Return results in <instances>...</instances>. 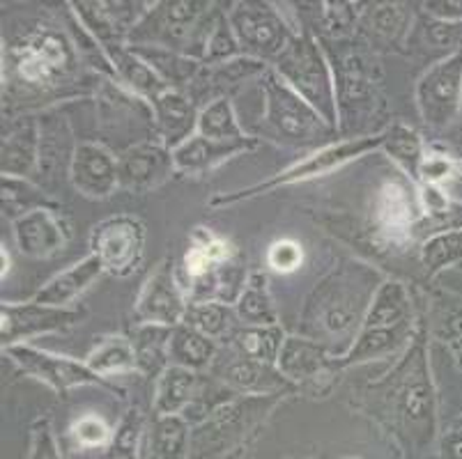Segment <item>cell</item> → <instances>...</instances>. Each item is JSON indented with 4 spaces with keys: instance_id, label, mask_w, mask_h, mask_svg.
<instances>
[{
    "instance_id": "obj_1",
    "label": "cell",
    "mask_w": 462,
    "mask_h": 459,
    "mask_svg": "<svg viewBox=\"0 0 462 459\" xmlns=\"http://www.w3.org/2000/svg\"><path fill=\"white\" fill-rule=\"evenodd\" d=\"M371 411L396 432L407 448L421 450L435 439L437 393L426 344L414 340L380 381L366 389Z\"/></svg>"
},
{
    "instance_id": "obj_2",
    "label": "cell",
    "mask_w": 462,
    "mask_h": 459,
    "mask_svg": "<svg viewBox=\"0 0 462 459\" xmlns=\"http://www.w3.org/2000/svg\"><path fill=\"white\" fill-rule=\"evenodd\" d=\"M375 273L366 264L350 262L327 276L310 292L304 308V322H315L322 331L334 335L352 334L361 328L371 301L380 285H373Z\"/></svg>"
},
{
    "instance_id": "obj_3",
    "label": "cell",
    "mask_w": 462,
    "mask_h": 459,
    "mask_svg": "<svg viewBox=\"0 0 462 459\" xmlns=\"http://www.w3.org/2000/svg\"><path fill=\"white\" fill-rule=\"evenodd\" d=\"M264 126L276 142L290 147H320L331 145L336 126H331L310 104H306L288 83L267 69L263 74Z\"/></svg>"
},
{
    "instance_id": "obj_4",
    "label": "cell",
    "mask_w": 462,
    "mask_h": 459,
    "mask_svg": "<svg viewBox=\"0 0 462 459\" xmlns=\"http://www.w3.org/2000/svg\"><path fill=\"white\" fill-rule=\"evenodd\" d=\"M274 71L331 126L338 124V96L329 58L309 32L290 40L274 60Z\"/></svg>"
},
{
    "instance_id": "obj_5",
    "label": "cell",
    "mask_w": 462,
    "mask_h": 459,
    "mask_svg": "<svg viewBox=\"0 0 462 459\" xmlns=\"http://www.w3.org/2000/svg\"><path fill=\"white\" fill-rule=\"evenodd\" d=\"M77 56L69 40L53 28H32L7 49V69L14 81L32 90H51L74 71Z\"/></svg>"
},
{
    "instance_id": "obj_6",
    "label": "cell",
    "mask_w": 462,
    "mask_h": 459,
    "mask_svg": "<svg viewBox=\"0 0 462 459\" xmlns=\"http://www.w3.org/2000/svg\"><path fill=\"white\" fill-rule=\"evenodd\" d=\"M283 395H237L191 432L189 459H212L242 444Z\"/></svg>"
},
{
    "instance_id": "obj_7",
    "label": "cell",
    "mask_w": 462,
    "mask_h": 459,
    "mask_svg": "<svg viewBox=\"0 0 462 459\" xmlns=\"http://www.w3.org/2000/svg\"><path fill=\"white\" fill-rule=\"evenodd\" d=\"M373 150H382V133H375V136L347 138V141L331 142V145L310 151L309 157L300 159L297 163H292L290 168H285V170L276 172V175L270 177L267 182L254 184V187L242 188V191L217 196L212 202H209V205H212V207H226V205H235V202L249 200V197L270 193L279 187H290V184L309 182V179H315V177H325V175H329V172L343 168L346 163L364 157V154H368V151H373Z\"/></svg>"
},
{
    "instance_id": "obj_8",
    "label": "cell",
    "mask_w": 462,
    "mask_h": 459,
    "mask_svg": "<svg viewBox=\"0 0 462 459\" xmlns=\"http://www.w3.org/2000/svg\"><path fill=\"white\" fill-rule=\"evenodd\" d=\"M214 3L205 0H163L154 3L132 28L127 46L132 49H166L187 56L193 32ZM189 58V56H187Z\"/></svg>"
},
{
    "instance_id": "obj_9",
    "label": "cell",
    "mask_w": 462,
    "mask_h": 459,
    "mask_svg": "<svg viewBox=\"0 0 462 459\" xmlns=\"http://www.w3.org/2000/svg\"><path fill=\"white\" fill-rule=\"evenodd\" d=\"M228 23L242 56L260 62L276 60L297 35L272 3H235L228 10Z\"/></svg>"
},
{
    "instance_id": "obj_10",
    "label": "cell",
    "mask_w": 462,
    "mask_h": 459,
    "mask_svg": "<svg viewBox=\"0 0 462 459\" xmlns=\"http://www.w3.org/2000/svg\"><path fill=\"white\" fill-rule=\"evenodd\" d=\"M417 108L430 129H448L462 111V53L432 62L417 83Z\"/></svg>"
},
{
    "instance_id": "obj_11",
    "label": "cell",
    "mask_w": 462,
    "mask_h": 459,
    "mask_svg": "<svg viewBox=\"0 0 462 459\" xmlns=\"http://www.w3.org/2000/svg\"><path fill=\"white\" fill-rule=\"evenodd\" d=\"M90 248L104 264V271L116 278L132 276L145 255V225L127 214L104 218L92 227Z\"/></svg>"
},
{
    "instance_id": "obj_12",
    "label": "cell",
    "mask_w": 462,
    "mask_h": 459,
    "mask_svg": "<svg viewBox=\"0 0 462 459\" xmlns=\"http://www.w3.org/2000/svg\"><path fill=\"white\" fill-rule=\"evenodd\" d=\"M5 353L23 372L31 374L32 379H37V381H42V384H46L60 395L71 389H79V386H102L111 393H123L108 379L92 372L88 363L69 359V356H58V353L31 347L26 343L12 344V347L5 349Z\"/></svg>"
},
{
    "instance_id": "obj_13",
    "label": "cell",
    "mask_w": 462,
    "mask_h": 459,
    "mask_svg": "<svg viewBox=\"0 0 462 459\" xmlns=\"http://www.w3.org/2000/svg\"><path fill=\"white\" fill-rule=\"evenodd\" d=\"M86 317L83 308H56L37 301L3 303L0 306V340L3 349L12 344H23V340L37 338L42 334L67 331Z\"/></svg>"
},
{
    "instance_id": "obj_14",
    "label": "cell",
    "mask_w": 462,
    "mask_h": 459,
    "mask_svg": "<svg viewBox=\"0 0 462 459\" xmlns=\"http://www.w3.org/2000/svg\"><path fill=\"white\" fill-rule=\"evenodd\" d=\"M189 301L175 276L173 260L168 258L145 280L136 298L138 324H159V326H180L187 315Z\"/></svg>"
},
{
    "instance_id": "obj_15",
    "label": "cell",
    "mask_w": 462,
    "mask_h": 459,
    "mask_svg": "<svg viewBox=\"0 0 462 459\" xmlns=\"http://www.w3.org/2000/svg\"><path fill=\"white\" fill-rule=\"evenodd\" d=\"M373 216L384 237L393 242L410 239L423 216L421 197L407 187L405 179H386L373 202Z\"/></svg>"
},
{
    "instance_id": "obj_16",
    "label": "cell",
    "mask_w": 462,
    "mask_h": 459,
    "mask_svg": "<svg viewBox=\"0 0 462 459\" xmlns=\"http://www.w3.org/2000/svg\"><path fill=\"white\" fill-rule=\"evenodd\" d=\"M173 170V151L166 150L162 142H138L125 150L117 159L120 187L127 191L145 193L162 187Z\"/></svg>"
},
{
    "instance_id": "obj_17",
    "label": "cell",
    "mask_w": 462,
    "mask_h": 459,
    "mask_svg": "<svg viewBox=\"0 0 462 459\" xmlns=\"http://www.w3.org/2000/svg\"><path fill=\"white\" fill-rule=\"evenodd\" d=\"M71 184L86 197H108L117 187V159L99 142H81L74 147L69 163Z\"/></svg>"
},
{
    "instance_id": "obj_18",
    "label": "cell",
    "mask_w": 462,
    "mask_h": 459,
    "mask_svg": "<svg viewBox=\"0 0 462 459\" xmlns=\"http://www.w3.org/2000/svg\"><path fill=\"white\" fill-rule=\"evenodd\" d=\"M14 239L26 258L46 260L65 248L69 227L51 207H37L14 218Z\"/></svg>"
},
{
    "instance_id": "obj_19",
    "label": "cell",
    "mask_w": 462,
    "mask_h": 459,
    "mask_svg": "<svg viewBox=\"0 0 462 459\" xmlns=\"http://www.w3.org/2000/svg\"><path fill=\"white\" fill-rule=\"evenodd\" d=\"M157 142L175 151L180 145L199 133V115L193 101L180 90H168L150 104Z\"/></svg>"
},
{
    "instance_id": "obj_20",
    "label": "cell",
    "mask_w": 462,
    "mask_h": 459,
    "mask_svg": "<svg viewBox=\"0 0 462 459\" xmlns=\"http://www.w3.org/2000/svg\"><path fill=\"white\" fill-rule=\"evenodd\" d=\"M336 96H338V122L346 120L347 113L373 111L375 104V81L368 60L361 53H346L334 62Z\"/></svg>"
},
{
    "instance_id": "obj_21",
    "label": "cell",
    "mask_w": 462,
    "mask_h": 459,
    "mask_svg": "<svg viewBox=\"0 0 462 459\" xmlns=\"http://www.w3.org/2000/svg\"><path fill=\"white\" fill-rule=\"evenodd\" d=\"M411 335H414V322L384 328L361 326L350 349L336 361V368H350V365L371 363V361L396 356V353H402L410 347Z\"/></svg>"
},
{
    "instance_id": "obj_22",
    "label": "cell",
    "mask_w": 462,
    "mask_h": 459,
    "mask_svg": "<svg viewBox=\"0 0 462 459\" xmlns=\"http://www.w3.org/2000/svg\"><path fill=\"white\" fill-rule=\"evenodd\" d=\"M329 368H336V361H331L322 344L301 338V335H285L279 361H276V370L288 379L290 384L315 381Z\"/></svg>"
},
{
    "instance_id": "obj_23",
    "label": "cell",
    "mask_w": 462,
    "mask_h": 459,
    "mask_svg": "<svg viewBox=\"0 0 462 459\" xmlns=\"http://www.w3.org/2000/svg\"><path fill=\"white\" fill-rule=\"evenodd\" d=\"M218 379L237 395H285L292 389V384L276 370V365L258 363L242 353L218 370Z\"/></svg>"
},
{
    "instance_id": "obj_24",
    "label": "cell",
    "mask_w": 462,
    "mask_h": 459,
    "mask_svg": "<svg viewBox=\"0 0 462 459\" xmlns=\"http://www.w3.org/2000/svg\"><path fill=\"white\" fill-rule=\"evenodd\" d=\"M102 53L106 56L108 65H111L117 81L125 83V86H127L134 95L141 96L143 101H150V104H152L157 96H162L163 92L171 90L162 76H159L148 62L143 60L132 46L120 44L113 46V49L102 50Z\"/></svg>"
},
{
    "instance_id": "obj_25",
    "label": "cell",
    "mask_w": 462,
    "mask_h": 459,
    "mask_svg": "<svg viewBox=\"0 0 462 459\" xmlns=\"http://www.w3.org/2000/svg\"><path fill=\"white\" fill-rule=\"evenodd\" d=\"M255 147H258V141H255V138L239 142H218L196 133V136L189 138L184 145H180L178 150L173 151L175 170L189 172V175H200V172L212 170L218 163H224L226 159L245 154V151L255 150Z\"/></svg>"
},
{
    "instance_id": "obj_26",
    "label": "cell",
    "mask_w": 462,
    "mask_h": 459,
    "mask_svg": "<svg viewBox=\"0 0 462 459\" xmlns=\"http://www.w3.org/2000/svg\"><path fill=\"white\" fill-rule=\"evenodd\" d=\"M104 264L99 262L97 255H88L83 258L81 262H77L74 267L65 269L58 276H53L40 292L32 297V301L44 303V306H56V308H69V303L74 298L81 297L92 283H95L97 278L102 276Z\"/></svg>"
},
{
    "instance_id": "obj_27",
    "label": "cell",
    "mask_w": 462,
    "mask_h": 459,
    "mask_svg": "<svg viewBox=\"0 0 462 459\" xmlns=\"http://www.w3.org/2000/svg\"><path fill=\"white\" fill-rule=\"evenodd\" d=\"M407 46L419 56L432 58L435 62L447 60L462 53V23H448L423 14L411 25Z\"/></svg>"
},
{
    "instance_id": "obj_28",
    "label": "cell",
    "mask_w": 462,
    "mask_h": 459,
    "mask_svg": "<svg viewBox=\"0 0 462 459\" xmlns=\"http://www.w3.org/2000/svg\"><path fill=\"white\" fill-rule=\"evenodd\" d=\"M191 425L182 416H157L143 441L141 459H189Z\"/></svg>"
},
{
    "instance_id": "obj_29",
    "label": "cell",
    "mask_w": 462,
    "mask_h": 459,
    "mask_svg": "<svg viewBox=\"0 0 462 459\" xmlns=\"http://www.w3.org/2000/svg\"><path fill=\"white\" fill-rule=\"evenodd\" d=\"M40 166V129L32 120L19 122L3 136V175L28 177Z\"/></svg>"
},
{
    "instance_id": "obj_30",
    "label": "cell",
    "mask_w": 462,
    "mask_h": 459,
    "mask_svg": "<svg viewBox=\"0 0 462 459\" xmlns=\"http://www.w3.org/2000/svg\"><path fill=\"white\" fill-rule=\"evenodd\" d=\"M199 372L187 368L171 365L162 377L157 379L154 389V414L157 416H182L189 409V404L196 399L200 389Z\"/></svg>"
},
{
    "instance_id": "obj_31",
    "label": "cell",
    "mask_w": 462,
    "mask_h": 459,
    "mask_svg": "<svg viewBox=\"0 0 462 459\" xmlns=\"http://www.w3.org/2000/svg\"><path fill=\"white\" fill-rule=\"evenodd\" d=\"M171 326H159V324H138L132 334L134 356H136V372L145 377L159 379L168 368V344H171Z\"/></svg>"
},
{
    "instance_id": "obj_32",
    "label": "cell",
    "mask_w": 462,
    "mask_h": 459,
    "mask_svg": "<svg viewBox=\"0 0 462 459\" xmlns=\"http://www.w3.org/2000/svg\"><path fill=\"white\" fill-rule=\"evenodd\" d=\"M414 322L411 297L401 280H382L361 326L384 328Z\"/></svg>"
},
{
    "instance_id": "obj_33",
    "label": "cell",
    "mask_w": 462,
    "mask_h": 459,
    "mask_svg": "<svg viewBox=\"0 0 462 459\" xmlns=\"http://www.w3.org/2000/svg\"><path fill=\"white\" fill-rule=\"evenodd\" d=\"M410 14H407L405 5L398 3H380V5H371L366 12L364 21H361V32L366 35L371 44H384V46H398L410 37Z\"/></svg>"
},
{
    "instance_id": "obj_34",
    "label": "cell",
    "mask_w": 462,
    "mask_h": 459,
    "mask_svg": "<svg viewBox=\"0 0 462 459\" xmlns=\"http://www.w3.org/2000/svg\"><path fill=\"white\" fill-rule=\"evenodd\" d=\"M214 356H217V340L208 338V335L187 326V324H180V326L173 328L171 344H168L171 365L200 372V370L212 365Z\"/></svg>"
},
{
    "instance_id": "obj_35",
    "label": "cell",
    "mask_w": 462,
    "mask_h": 459,
    "mask_svg": "<svg viewBox=\"0 0 462 459\" xmlns=\"http://www.w3.org/2000/svg\"><path fill=\"white\" fill-rule=\"evenodd\" d=\"M382 150L405 170L407 177L419 179L421 163L426 159V147H423L421 136L414 129L401 124H392L382 132Z\"/></svg>"
},
{
    "instance_id": "obj_36",
    "label": "cell",
    "mask_w": 462,
    "mask_h": 459,
    "mask_svg": "<svg viewBox=\"0 0 462 459\" xmlns=\"http://www.w3.org/2000/svg\"><path fill=\"white\" fill-rule=\"evenodd\" d=\"M235 313L245 322V326H274L276 308L267 288V276L263 271L249 273L245 292L239 294L235 303Z\"/></svg>"
},
{
    "instance_id": "obj_37",
    "label": "cell",
    "mask_w": 462,
    "mask_h": 459,
    "mask_svg": "<svg viewBox=\"0 0 462 459\" xmlns=\"http://www.w3.org/2000/svg\"><path fill=\"white\" fill-rule=\"evenodd\" d=\"M86 363L92 372L104 379L134 372L136 370V356H134L132 340L125 338V335H106L88 353Z\"/></svg>"
},
{
    "instance_id": "obj_38",
    "label": "cell",
    "mask_w": 462,
    "mask_h": 459,
    "mask_svg": "<svg viewBox=\"0 0 462 459\" xmlns=\"http://www.w3.org/2000/svg\"><path fill=\"white\" fill-rule=\"evenodd\" d=\"M199 133L218 142H239L249 141L242 124L237 120L233 104L226 96H217L200 111L199 115Z\"/></svg>"
},
{
    "instance_id": "obj_39",
    "label": "cell",
    "mask_w": 462,
    "mask_h": 459,
    "mask_svg": "<svg viewBox=\"0 0 462 459\" xmlns=\"http://www.w3.org/2000/svg\"><path fill=\"white\" fill-rule=\"evenodd\" d=\"M143 60L148 62L163 81L168 83L171 90H178L182 86H191L193 78L200 74V65L203 62L193 60V58L175 53V50L166 49H134Z\"/></svg>"
},
{
    "instance_id": "obj_40",
    "label": "cell",
    "mask_w": 462,
    "mask_h": 459,
    "mask_svg": "<svg viewBox=\"0 0 462 459\" xmlns=\"http://www.w3.org/2000/svg\"><path fill=\"white\" fill-rule=\"evenodd\" d=\"M283 340L285 334L281 331L279 324H274V326H245L235 335V344H237L242 356L267 365H276Z\"/></svg>"
},
{
    "instance_id": "obj_41",
    "label": "cell",
    "mask_w": 462,
    "mask_h": 459,
    "mask_svg": "<svg viewBox=\"0 0 462 459\" xmlns=\"http://www.w3.org/2000/svg\"><path fill=\"white\" fill-rule=\"evenodd\" d=\"M235 308H230L228 303L221 301H189L187 315H184V322L187 326L196 328L208 338L218 340L224 338L226 334L233 326L235 319Z\"/></svg>"
},
{
    "instance_id": "obj_42",
    "label": "cell",
    "mask_w": 462,
    "mask_h": 459,
    "mask_svg": "<svg viewBox=\"0 0 462 459\" xmlns=\"http://www.w3.org/2000/svg\"><path fill=\"white\" fill-rule=\"evenodd\" d=\"M462 262V230L435 234L421 243V264L428 276L456 267Z\"/></svg>"
},
{
    "instance_id": "obj_43",
    "label": "cell",
    "mask_w": 462,
    "mask_h": 459,
    "mask_svg": "<svg viewBox=\"0 0 462 459\" xmlns=\"http://www.w3.org/2000/svg\"><path fill=\"white\" fill-rule=\"evenodd\" d=\"M143 432H145V418L141 409H129L125 418L117 425L116 435L111 439V459H136L138 450L143 448Z\"/></svg>"
},
{
    "instance_id": "obj_44",
    "label": "cell",
    "mask_w": 462,
    "mask_h": 459,
    "mask_svg": "<svg viewBox=\"0 0 462 459\" xmlns=\"http://www.w3.org/2000/svg\"><path fill=\"white\" fill-rule=\"evenodd\" d=\"M456 175H460V168H457V161H453L448 154H442V151H426L421 172H419V179L426 187L442 188V184H447Z\"/></svg>"
},
{
    "instance_id": "obj_45",
    "label": "cell",
    "mask_w": 462,
    "mask_h": 459,
    "mask_svg": "<svg viewBox=\"0 0 462 459\" xmlns=\"http://www.w3.org/2000/svg\"><path fill=\"white\" fill-rule=\"evenodd\" d=\"M71 439L77 441L81 448H102V445L111 444L113 435L108 425L104 423L99 416H81L77 423L71 425Z\"/></svg>"
},
{
    "instance_id": "obj_46",
    "label": "cell",
    "mask_w": 462,
    "mask_h": 459,
    "mask_svg": "<svg viewBox=\"0 0 462 459\" xmlns=\"http://www.w3.org/2000/svg\"><path fill=\"white\" fill-rule=\"evenodd\" d=\"M437 335L451 352L453 361L462 370V306H451L437 322Z\"/></svg>"
},
{
    "instance_id": "obj_47",
    "label": "cell",
    "mask_w": 462,
    "mask_h": 459,
    "mask_svg": "<svg viewBox=\"0 0 462 459\" xmlns=\"http://www.w3.org/2000/svg\"><path fill=\"white\" fill-rule=\"evenodd\" d=\"M304 262V248L292 239H279L267 251V264L279 273H292Z\"/></svg>"
},
{
    "instance_id": "obj_48",
    "label": "cell",
    "mask_w": 462,
    "mask_h": 459,
    "mask_svg": "<svg viewBox=\"0 0 462 459\" xmlns=\"http://www.w3.org/2000/svg\"><path fill=\"white\" fill-rule=\"evenodd\" d=\"M327 10L322 12V28L331 37L350 35L356 23V12L352 3H327Z\"/></svg>"
},
{
    "instance_id": "obj_49",
    "label": "cell",
    "mask_w": 462,
    "mask_h": 459,
    "mask_svg": "<svg viewBox=\"0 0 462 459\" xmlns=\"http://www.w3.org/2000/svg\"><path fill=\"white\" fill-rule=\"evenodd\" d=\"M28 459H62L58 448L56 435H53L51 423L46 418L37 420L31 429V453Z\"/></svg>"
},
{
    "instance_id": "obj_50",
    "label": "cell",
    "mask_w": 462,
    "mask_h": 459,
    "mask_svg": "<svg viewBox=\"0 0 462 459\" xmlns=\"http://www.w3.org/2000/svg\"><path fill=\"white\" fill-rule=\"evenodd\" d=\"M428 16L448 23H462V0H430L423 3Z\"/></svg>"
},
{
    "instance_id": "obj_51",
    "label": "cell",
    "mask_w": 462,
    "mask_h": 459,
    "mask_svg": "<svg viewBox=\"0 0 462 459\" xmlns=\"http://www.w3.org/2000/svg\"><path fill=\"white\" fill-rule=\"evenodd\" d=\"M439 453H442V459H462V427L451 429L442 436Z\"/></svg>"
},
{
    "instance_id": "obj_52",
    "label": "cell",
    "mask_w": 462,
    "mask_h": 459,
    "mask_svg": "<svg viewBox=\"0 0 462 459\" xmlns=\"http://www.w3.org/2000/svg\"><path fill=\"white\" fill-rule=\"evenodd\" d=\"M7 264H10V255H7V251L3 248V278H5L7 271H10V267H7Z\"/></svg>"
},
{
    "instance_id": "obj_53",
    "label": "cell",
    "mask_w": 462,
    "mask_h": 459,
    "mask_svg": "<svg viewBox=\"0 0 462 459\" xmlns=\"http://www.w3.org/2000/svg\"><path fill=\"white\" fill-rule=\"evenodd\" d=\"M457 168H460V177H462V161H457Z\"/></svg>"
}]
</instances>
